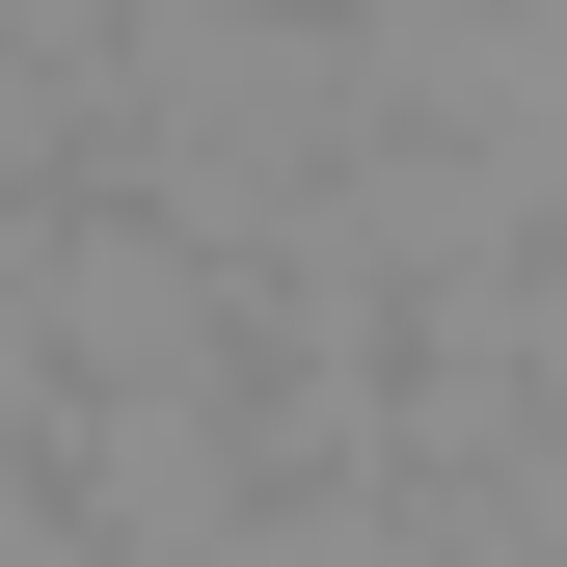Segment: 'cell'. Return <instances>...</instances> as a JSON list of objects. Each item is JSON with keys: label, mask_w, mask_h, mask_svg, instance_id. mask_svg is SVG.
<instances>
[{"label": "cell", "mask_w": 567, "mask_h": 567, "mask_svg": "<svg viewBox=\"0 0 567 567\" xmlns=\"http://www.w3.org/2000/svg\"><path fill=\"white\" fill-rule=\"evenodd\" d=\"M351 109H379L351 0H109L82 28V163L163 189V217H217L244 270L298 244V189L351 163Z\"/></svg>", "instance_id": "6da1fadb"}, {"label": "cell", "mask_w": 567, "mask_h": 567, "mask_svg": "<svg viewBox=\"0 0 567 567\" xmlns=\"http://www.w3.org/2000/svg\"><path fill=\"white\" fill-rule=\"evenodd\" d=\"M54 163H82V82H54V28H28V0H0V217H28Z\"/></svg>", "instance_id": "7a4b0ae2"}]
</instances>
